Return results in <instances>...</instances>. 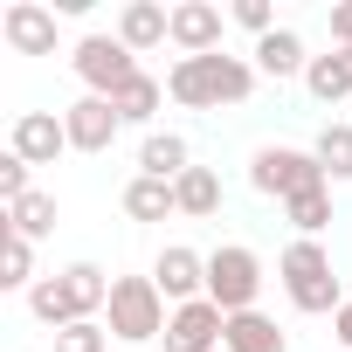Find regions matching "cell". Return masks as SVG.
<instances>
[{
    "label": "cell",
    "instance_id": "obj_1",
    "mask_svg": "<svg viewBox=\"0 0 352 352\" xmlns=\"http://www.w3.org/2000/svg\"><path fill=\"white\" fill-rule=\"evenodd\" d=\"M166 97L187 111H221V104H249L256 97V63L214 49V56H180L166 69Z\"/></svg>",
    "mask_w": 352,
    "mask_h": 352
},
{
    "label": "cell",
    "instance_id": "obj_2",
    "mask_svg": "<svg viewBox=\"0 0 352 352\" xmlns=\"http://www.w3.org/2000/svg\"><path fill=\"white\" fill-rule=\"evenodd\" d=\"M111 304V276L97 270V263H69V270H56V276H42L35 290H28V311L42 318V324H83V318H97Z\"/></svg>",
    "mask_w": 352,
    "mask_h": 352
},
{
    "label": "cell",
    "instance_id": "obj_3",
    "mask_svg": "<svg viewBox=\"0 0 352 352\" xmlns=\"http://www.w3.org/2000/svg\"><path fill=\"white\" fill-rule=\"evenodd\" d=\"M166 297H159V283L152 276H111V304H104V324H111V338H124V345H145V338H166Z\"/></svg>",
    "mask_w": 352,
    "mask_h": 352
},
{
    "label": "cell",
    "instance_id": "obj_4",
    "mask_svg": "<svg viewBox=\"0 0 352 352\" xmlns=\"http://www.w3.org/2000/svg\"><path fill=\"white\" fill-rule=\"evenodd\" d=\"M276 276H283V297L297 304V311H338L345 297H338V276H331V256H324V242H290L283 256H276Z\"/></svg>",
    "mask_w": 352,
    "mask_h": 352
},
{
    "label": "cell",
    "instance_id": "obj_5",
    "mask_svg": "<svg viewBox=\"0 0 352 352\" xmlns=\"http://www.w3.org/2000/svg\"><path fill=\"white\" fill-rule=\"evenodd\" d=\"M249 187L290 208L297 194H311V187H331V180H324L318 152H297V145H263V152L249 159Z\"/></svg>",
    "mask_w": 352,
    "mask_h": 352
},
{
    "label": "cell",
    "instance_id": "obj_6",
    "mask_svg": "<svg viewBox=\"0 0 352 352\" xmlns=\"http://www.w3.org/2000/svg\"><path fill=\"white\" fill-rule=\"evenodd\" d=\"M256 290H263V256L242 242H221L208 256V297L235 318V311H256Z\"/></svg>",
    "mask_w": 352,
    "mask_h": 352
},
{
    "label": "cell",
    "instance_id": "obj_7",
    "mask_svg": "<svg viewBox=\"0 0 352 352\" xmlns=\"http://www.w3.org/2000/svg\"><path fill=\"white\" fill-rule=\"evenodd\" d=\"M69 63H76V76L90 83V97H118V90L138 76V56H131L118 35H83V42L69 49Z\"/></svg>",
    "mask_w": 352,
    "mask_h": 352
},
{
    "label": "cell",
    "instance_id": "obj_8",
    "mask_svg": "<svg viewBox=\"0 0 352 352\" xmlns=\"http://www.w3.org/2000/svg\"><path fill=\"white\" fill-rule=\"evenodd\" d=\"M221 331H228V311H221L214 297L173 304V318H166V352H221Z\"/></svg>",
    "mask_w": 352,
    "mask_h": 352
},
{
    "label": "cell",
    "instance_id": "obj_9",
    "mask_svg": "<svg viewBox=\"0 0 352 352\" xmlns=\"http://www.w3.org/2000/svg\"><path fill=\"white\" fill-rule=\"evenodd\" d=\"M8 152L28 159V166H56V159L69 152V124H63L56 111H21L14 131H8Z\"/></svg>",
    "mask_w": 352,
    "mask_h": 352
},
{
    "label": "cell",
    "instance_id": "obj_10",
    "mask_svg": "<svg viewBox=\"0 0 352 352\" xmlns=\"http://www.w3.org/2000/svg\"><path fill=\"white\" fill-rule=\"evenodd\" d=\"M152 283L166 304H194V297H208V256H194L187 242H166L152 263Z\"/></svg>",
    "mask_w": 352,
    "mask_h": 352
},
{
    "label": "cell",
    "instance_id": "obj_11",
    "mask_svg": "<svg viewBox=\"0 0 352 352\" xmlns=\"http://www.w3.org/2000/svg\"><path fill=\"white\" fill-rule=\"evenodd\" d=\"M63 124H69V152H111L118 131H124V118H118L111 97H76L63 111Z\"/></svg>",
    "mask_w": 352,
    "mask_h": 352
},
{
    "label": "cell",
    "instance_id": "obj_12",
    "mask_svg": "<svg viewBox=\"0 0 352 352\" xmlns=\"http://www.w3.org/2000/svg\"><path fill=\"white\" fill-rule=\"evenodd\" d=\"M0 35H8L14 56H56V8H42V0H14V8L0 14Z\"/></svg>",
    "mask_w": 352,
    "mask_h": 352
},
{
    "label": "cell",
    "instance_id": "obj_13",
    "mask_svg": "<svg viewBox=\"0 0 352 352\" xmlns=\"http://www.w3.org/2000/svg\"><path fill=\"white\" fill-rule=\"evenodd\" d=\"M221 28H228V14L214 8V0H180V8H173V49L180 56H214Z\"/></svg>",
    "mask_w": 352,
    "mask_h": 352
},
{
    "label": "cell",
    "instance_id": "obj_14",
    "mask_svg": "<svg viewBox=\"0 0 352 352\" xmlns=\"http://www.w3.org/2000/svg\"><path fill=\"white\" fill-rule=\"evenodd\" d=\"M118 42H124L131 56L173 42V8H159V0H124V14H118Z\"/></svg>",
    "mask_w": 352,
    "mask_h": 352
},
{
    "label": "cell",
    "instance_id": "obj_15",
    "mask_svg": "<svg viewBox=\"0 0 352 352\" xmlns=\"http://www.w3.org/2000/svg\"><path fill=\"white\" fill-rule=\"evenodd\" d=\"M138 173L145 180H180V173H194V152H187V138L180 131H145V145H138Z\"/></svg>",
    "mask_w": 352,
    "mask_h": 352
},
{
    "label": "cell",
    "instance_id": "obj_16",
    "mask_svg": "<svg viewBox=\"0 0 352 352\" xmlns=\"http://www.w3.org/2000/svg\"><path fill=\"white\" fill-rule=\"evenodd\" d=\"M304 69H311V56H304V35L297 28H276V35L256 42V76L283 83V76H304Z\"/></svg>",
    "mask_w": 352,
    "mask_h": 352
},
{
    "label": "cell",
    "instance_id": "obj_17",
    "mask_svg": "<svg viewBox=\"0 0 352 352\" xmlns=\"http://www.w3.org/2000/svg\"><path fill=\"white\" fill-rule=\"evenodd\" d=\"M221 345H228V352H290V338L276 331L270 311H235L228 331H221Z\"/></svg>",
    "mask_w": 352,
    "mask_h": 352
},
{
    "label": "cell",
    "instance_id": "obj_18",
    "mask_svg": "<svg viewBox=\"0 0 352 352\" xmlns=\"http://www.w3.org/2000/svg\"><path fill=\"white\" fill-rule=\"evenodd\" d=\"M173 201H180L187 221H214V214H221V173H214V166L180 173V180H173Z\"/></svg>",
    "mask_w": 352,
    "mask_h": 352
},
{
    "label": "cell",
    "instance_id": "obj_19",
    "mask_svg": "<svg viewBox=\"0 0 352 352\" xmlns=\"http://www.w3.org/2000/svg\"><path fill=\"white\" fill-rule=\"evenodd\" d=\"M304 90H311L318 104H338V97H352V49L311 56V69H304Z\"/></svg>",
    "mask_w": 352,
    "mask_h": 352
},
{
    "label": "cell",
    "instance_id": "obj_20",
    "mask_svg": "<svg viewBox=\"0 0 352 352\" xmlns=\"http://www.w3.org/2000/svg\"><path fill=\"white\" fill-rule=\"evenodd\" d=\"M124 214H131V221H166V214H180V201H173L166 180H145V173H131V187H124Z\"/></svg>",
    "mask_w": 352,
    "mask_h": 352
},
{
    "label": "cell",
    "instance_id": "obj_21",
    "mask_svg": "<svg viewBox=\"0 0 352 352\" xmlns=\"http://www.w3.org/2000/svg\"><path fill=\"white\" fill-rule=\"evenodd\" d=\"M111 104H118V118H124V124H152V118H159V104H166V83L138 69V76H131V83H124Z\"/></svg>",
    "mask_w": 352,
    "mask_h": 352
},
{
    "label": "cell",
    "instance_id": "obj_22",
    "mask_svg": "<svg viewBox=\"0 0 352 352\" xmlns=\"http://www.w3.org/2000/svg\"><path fill=\"white\" fill-rule=\"evenodd\" d=\"M8 235H21V242L56 235V194H21V201L8 208Z\"/></svg>",
    "mask_w": 352,
    "mask_h": 352
},
{
    "label": "cell",
    "instance_id": "obj_23",
    "mask_svg": "<svg viewBox=\"0 0 352 352\" xmlns=\"http://www.w3.org/2000/svg\"><path fill=\"white\" fill-rule=\"evenodd\" d=\"M290 228H297V242H318L324 228H331V187H311V194H297L290 208Z\"/></svg>",
    "mask_w": 352,
    "mask_h": 352
},
{
    "label": "cell",
    "instance_id": "obj_24",
    "mask_svg": "<svg viewBox=\"0 0 352 352\" xmlns=\"http://www.w3.org/2000/svg\"><path fill=\"white\" fill-rule=\"evenodd\" d=\"M35 242L21 235H0V290H35Z\"/></svg>",
    "mask_w": 352,
    "mask_h": 352
},
{
    "label": "cell",
    "instance_id": "obj_25",
    "mask_svg": "<svg viewBox=\"0 0 352 352\" xmlns=\"http://www.w3.org/2000/svg\"><path fill=\"white\" fill-rule=\"evenodd\" d=\"M311 152H318V166H324V180H352V124H324Z\"/></svg>",
    "mask_w": 352,
    "mask_h": 352
},
{
    "label": "cell",
    "instance_id": "obj_26",
    "mask_svg": "<svg viewBox=\"0 0 352 352\" xmlns=\"http://www.w3.org/2000/svg\"><path fill=\"white\" fill-rule=\"evenodd\" d=\"M56 352H111V324H104V318L63 324V331H56Z\"/></svg>",
    "mask_w": 352,
    "mask_h": 352
},
{
    "label": "cell",
    "instance_id": "obj_27",
    "mask_svg": "<svg viewBox=\"0 0 352 352\" xmlns=\"http://www.w3.org/2000/svg\"><path fill=\"white\" fill-rule=\"evenodd\" d=\"M228 21H235V28H249L256 42H263V35H276V14H270V0H235V8H228Z\"/></svg>",
    "mask_w": 352,
    "mask_h": 352
},
{
    "label": "cell",
    "instance_id": "obj_28",
    "mask_svg": "<svg viewBox=\"0 0 352 352\" xmlns=\"http://www.w3.org/2000/svg\"><path fill=\"white\" fill-rule=\"evenodd\" d=\"M21 194H35V187H28V159H14V152H8V159H0V201L14 208Z\"/></svg>",
    "mask_w": 352,
    "mask_h": 352
},
{
    "label": "cell",
    "instance_id": "obj_29",
    "mask_svg": "<svg viewBox=\"0 0 352 352\" xmlns=\"http://www.w3.org/2000/svg\"><path fill=\"white\" fill-rule=\"evenodd\" d=\"M331 42L352 49V0H338V8H331Z\"/></svg>",
    "mask_w": 352,
    "mask_h": 352
},
{
    "label": "cell",
    "instance_id": "obj_30",
    "mask_svg": "<svg viewBox=\"0 0 352 352\" xmlns=\"http://www.w3.org/2000/svg\"><path fill=\"white\" fill-rule=\"evenodd\" d=\"M331 331H338V345H345V352H352V297H345V304H338V311H331Z\"/></svg>",
    "mask_w": 352,
    "mask_h": 352
}]
</instances>
